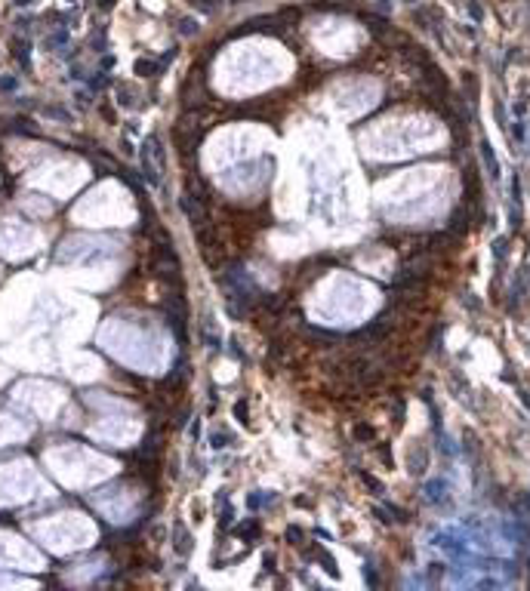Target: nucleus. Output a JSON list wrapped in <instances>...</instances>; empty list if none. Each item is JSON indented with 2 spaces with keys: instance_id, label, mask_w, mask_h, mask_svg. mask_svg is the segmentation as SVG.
Listing matches in <instances>:
<instances>
[{
  "instance_id": "1",
  "label": "nucleus",
  "mask_w": 530,
  "mask_h": 591,
  "mask_svg": "<svg viewBox=\"0 0 530 591\" xmlns=\"http://www.w3.org/2000/svg\"><path fill=\"white\" fill-rule=\"evenodd\" d=\"M15 3H31V0H15Z\"/></svg>"
}]
</instances>
